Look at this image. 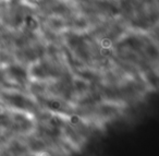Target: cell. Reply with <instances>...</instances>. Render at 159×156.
<instances>
[{"label":"cell","mask_w":159,"mask_h":156,"mask_svg":"<svg viewBox=\"0 0 159 156\" xmlns=\"http://www.w3.org/2000/svg\"><path fill=\"white\" fill-rule=\"evenodd\" d=\"M26 23H27V26H32V28L36 26V22H35V20H34L33 18H31V16H28L27 19H26Z\"/></svg>","instance_id":"277c9868"},{"label":"cell","mask_w":159,"mask_h":156,"mask_svg":"<svg viewBox=\"0 0 159 156\" xmlns=\"http://www.w3.org/2000/svg\"><path fill=\"white\" fill-rule=\"evenodd\" d=\"M9 73L18 82H24V81L26 80V78H27L26 71L23 68L19 67V66H12V67H10L9 68Z\"/></svg>","instance_id":"6da1fadb"},{"label":"cell","mask_w":159,"mask_h":156,"mask_svg":"<svg viewBox=\"0 0 159 156\" xmlns=\"http://www.w3.org/2000/svg\"><path fill=\"white\" fill-rule=\"evenodd\" d=\"M11 100H12V103L15 105V106H18V107H24L25 104H26V100H24L23 97H21V96H19V95L12 96Z\"/></svg>","instance_id":"7a4b0ae2"},{"label":"cell","mask_w":159,"mask_h":156,"mask_svg":"<svg viewBox=\"0 0 159 156\" xmlns=\"http://www.w3.org/2000/svg\"><path fill=\"white\" fill-rule=\"evenodd\" d=\"M48 107L51 108V109H53V110H58V109H60V107H61V105H60V103H58V102H49L48 103Z\"/></svg>","instance_id":"3957f363"}]
</instances>
